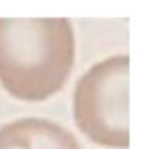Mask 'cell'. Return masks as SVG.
Listing matches in <instances>:
<instances>
[{"mask_svg": "<svg viewBox=\"0 0 149 149\" xmlns=\"http://www.w3.org/2000/svg\"><path fill=\"white\" fill-rule=\"evenodd\" d=\"M0 149H82L69 130L48 119L11 121L0 127Z\"/></svg>", "mask_w": 149, "mask_h": 149, "instance_id": "cell-3", "label": "cell"}, {"mask_svg": "<svg viewBox=\"0 0 149 149\" xmlns=\"http://www.w3.org/2000/svg\"><path fill=\"white\" fill-rule=\"evenodd\" d=\"M76 39L65 17H0V84L17 100L41 102L67 82Z\"/></svg>", "mask_w": 149, "mask_h": 149, "instance_id": "cell-1", "label": "cell"}, {"mask_svg": "<svg viewBox=\"0 0 149 149\" xmlns=\"http://www.w3.org/2000/svg\"><path fill=\"white\" fill-rule=\"evenodd\" d=\"M130 58L117 54L93 65L74 89V117L82 134L102 147L127 149Z\"/></svg>", "mask_w": 149, "mask_h": 149, "instance_id": "cell-2", "label": "cell"}]
</instances>
